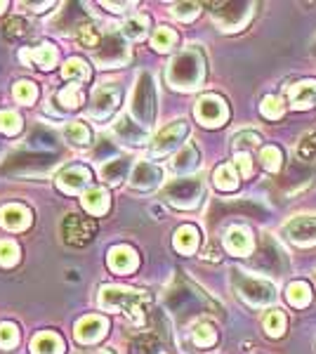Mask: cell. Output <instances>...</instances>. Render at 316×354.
Here are the masks:
<instances>
[{"label": "cell", "instance_id": "6da1fadb", "mask_svg": "<svg viewBox=\"0 0 316 354\" xmlns=\"http://www.w3.org/2000/svg\"><path fill=\"white\" fill-rule=\"evenodd\" d=\"M205 78V57L198 48H187L168 64V83L175 90L192 93Z\"/></svg>", "mask_w": 316, "mask_h": 354}, {"label": "cell", "instance_id": "7a4b0ae2", "mask_svg": "<svg viewBox=\"0 0 316 354\" xmlns=\"http://www.w3.org/2000/svg\"><path fill=\"white\" fill-rule=\"evenodd\" d=\"M100 305L106 312H123L130 322H145V314L149 307V295L145 290L125 288V286H113L106 283L100 290Z\"/></svg>", "mask_w": 316, "mask_h": 354}, {"label": "cell", "instance_id": "3957f363", "mask_svg": "<svg viewBox=\"0 0 316 354\" xmlns=\"http://www.w3.org/2000/svg\"><path fill=\"white\" fill-rule=\"evenodd\" d=\"M165 305H168L170 312H175L177 317H182V319L215 310V305H212L198 288H194L192 283H187V281H177L175 286L168 288V293H165Z\"/></svg>", "mask_w": 316, "mask_h": 354}, {"label": "cell", "instance_id": "277c9868", "mask_svg": "<svg viewBox=\"0 0 316 354\" xmlns=\"http://www.w3.org/2000/svg\"><path fill=\"white\" fill-rule=\"evenodd\" d=\"M59 158H62L59 151H43V149L17 151V153H12V156L5 158V163L0 165V173H10V175L45 173V170L55 168Z\"/></svg>", "mask_w": 316, "mask_h": 354}, {"label": "cell", "instance_id": "5b68a950", "mask_svg": "<svg viewBox=\"0 0 316 354\" xmlns=\"http://www.w3.org/2000/svg\"><path fill=\"white\" fill-rule=\"evenodd\" d=\"M130 113L142 128H151L156 121V85L151 73H140L135 85V93L130 100Z\"/></svg>", "mask_w": 316, "mask_h": 354}, {"label": "cell", "instance_id": "8992f818", "mask_svg": "<svg viewBox=\"0 0 316 354\" xmlns=\"http://www.w3.org/2000/svg\"><path fill=\"white\" fill-rule=\"evenodd\" d=\"M232 281L236 286V293L248 302L250 307H267L277 300V286L262 277H250L245 272H234Z\"/></svg>", "mask_w": 316, "mask_h": 354}, {"label": "cell", "instance_id": "52a82bcc", "mask_svg": "<svg viewBox=\"0 0 316 354\" xmlns=\"http://www.w3.org/2000/svg\"><path fill=\"white\" fill-rule=\"evenodd\" d=\"M163 196L168 198V203H172L175 208L182 210H192L196 208L203 198V182L198 177H177L165 187Z\"/></svg>", "mask_w": 316, "mask_h": 354}, {"label": "cell", "instance_id": "ba28073f", "mask_svg": "<svg viewBox=\"0 0 316 354\" xmlns=\"http://www.w3.org/2000/svg\"><path fill=\"white\" fill-rule=\"evenodd\" d=\"M93 57H95V64L100 68H116V66L128 64L130 48L120 33H106V36L102 38V43L95 48Z\"/></svg>", "mask_w": 316, "mask_h": 354}, {"label": "cell", "instance_id": "9c48e42d", "mask_svg": "<svg viewBox=\"0 0 316 354\" xmlns=\"http://www.w3.org/2000/svg\"><path fill=\"white\" fill-rule=\"evenodd\" d=\"M255 3H217L212 5V19L222 31H241L252 17Z\"/></svg>", "mask_w": 316, "mask_h": 354}, {"label": "cell", "instance_id": "30bf717a", "mask_svg": "<svg viewBox=\"0 0 316 354\" xmlns=\"http://www.w3.org/2000/svg\"><path fill=\"white\" fill-rule=\"evenodd\" d=\"M120 97H123V90L116 83H104L93 93V104L88 109V116L95 118V121H106L116 113Z\"/></svg>", "mask_w": 316, "mask_h": 354}, {"label": "cell", "instance_id": "8fae6325", "mask_svg": "<svg viewBox=\"0 0 316 354\" xmlns=\"http://www.w3.org/2000/svg\"><path fill=\"white\" fill-rule=\"evenodd\" d=\"M196 118L205 128H220V125L229 121L227 102L217 95H203L196 102Z\"/></svg>", "mask_w": 316, "mask_h": 354}, {"label": "cell", "instance_id": "7c38bea8", "mask_svg": "<svg viewBox=\"0 0 316 354\" xmlns=\"http://www.w3.org/2000/svg\"><path fill=\"white\" fill-rule=\"evenodd\" d=\"M95 220L80 218V215H68L62 222V236L68 245H88L95 236Z\"/></svg>", "mask_w": 316, "mask_h": 354}, {"label": "cell", "instance_id": "4fadbf2b", "mask_svg": "<svg viewBox=\"0 0 316 354\" xmlns=\"http://www.w3.org/2000/svg\"><path fill=\"white\" fill-rule=\"evenodd\" d=\"M187 135H189L187 121L170 123L168 128H163L156 137H154V142H151V156H165V153H170L172 149H177V147H180L182 142L187 140Z\"/></svg>", "mask_w": 316, "mask_h": 354}, {"label": "cell", "instance_id": "5bb4252c", "mask_svg": "<svg viewBox=\"0 0 316 354\" xmlns=\"http://www.w3.org/2000/svg\"><path fill=\"white\" fill-rule=\"evenodd\" d=\"M255 267L269 274H284L288 270V260H286L284 250L279 248V243H274L272 239H264V243L255 253Z\"/></svg>", "mask_w": 316, "mask_h": 354}, {"label": "cell", "instance_id": "9a60e30c", "mask_svg": "<svg viewBox=\"0 0 316 354\" xmlns=\"http://www.w3.org/2000/svg\"><path fill=\"white\" fill-rule=\"evenodd\" d=\"M90 182H93V173L83 165H71L64 173L57 175V187L64 194H80L83 189H88Z\"/></svg>", "mask_w": 316, "mask_h": 354}, {"label": "cell", "instance_id": "2e32d148", "mask_svg": "<svg viewBox=\"0 0 316 354\" xmlns=\"http://www.w3.org/2000/svg\"><path fill=\"white\" fill-rule=\"evenodd\" d=\"M106 330H109L106 319L97 317V314H90V317H83L80 322H76V330H73V335H76L78 342L90 345V342H97V340L104 338Z\"/></svg>", "mask_w": 316, "mask_h": 354}, {"label": "cell", "instance_id": "e0dca14e", "mask_svg": "<svg viewBox=\"0 0 316 354\" xmlns=\"http://www.w3.org/2000/svg\"><path fill=\"white\" fill-rule=\"evenodd\" d=\"M286 236L297 245H316V218L300 215L286 225Z\"/></svg>", "mask_w": 316, "mask_h": 354}, {"label": "cell", "instance_id": "ac0fdd59", "mask_svg": "<svg viewBox=\"0 0 316 354\" xmlns=\"http://www.w3.org/2000/svg\"><path fill=\"white\" fill-rule=\"evenodd\" d=\"M224 248L229 250L232 255H250L252 250H255V239H252V234L248 227H229L227 234H224Z\"/></svg>", "mask_w": 316, "mask_h": 354}, {"label": "cell", "instance_id": "d6986e66", "mask_svg": "<svg viewBox=\"0 0 316 354\" xmlns=\"http://www.w3.org/2000/svg\"><path fill=\"white\" fill-rule=\"evenodd\" d=\"M163 182V168L156 163H149V161H142L135 165L132 170V177H130V185L132 189H154Z\"/></svg>", "mask_w": 316, "mask_h": 354}, {"label": "cell", "instance_id": "ffe728a7", "mask_svg": "<svg viewBox=\"0 0 316 354\" xmlns=\"http://www.w3.org/2000/svg\"><path fill=\"white\" fill-rule=\"evenodd\" d=\"M106 262H109V270L111 272L130 274L137 270V265H140V255H137L130 245H113V248L109 250Z\"/></svg>", "mask_w": 316, "mask_h": 354}, {"label": "cell", "instance_id": "44dd1931", "mask_svg": "<svg viewBox=\"0 0 316 354\" xmlns=\"http://www.w3.org/2000/svg\"><path fill=\"white\" fill-rule=\"evenodd\" d=\"M31 225V213L24 205H17V203H10V205H3L0 208V227L3 230H10V232H21Z\"/></svg>", "mask_w": 316, "mask_h": 354}, {"label": "cell", "instance_id": "7402d4cb", "mask_svg": "<svg viewBox=\"0 0 316 354\" xmlns=\"http://www.w3.org/2000/svg\"><path fill=\"white\" fill-rule=\"evenodd\" d=\"M57 59H59V55H57V50L50 43H43V45H38V48L21 53V62H26V64L31 62V64H36L38 68H43V71H50V68L57 64Z\"/></svg>", "mask_w": 316, "mask_h": 354}, {"label": "cell", "instance_id": "603a6c76", "mask_svg": "<svg viewBox=\"0 0 316 354\" xmlns=\"http://www.w3.org/2000/svg\"><path fill=\"white\" fill-rule=\"evenodd\" d=\"M132 168V161L128 156H116L111 158V161H106L104 165L100 168V177L109 185H118L120 180H125Z\"/></svg>", "mask_w": 316, "mask_h": 354}, {"label": "cell", "instance_id": "cb8c5ba5", "mask_svg": "<svg viewBox=\"0 0 316 354\" xmlns=\"http://www.w3.org/2000/svg\"><path fill=\"white\" fill-rule=\"evenodd\" d=\"M198 243H201V234L194 225H182L180 230L175 232V239H172L175 250L177 253H185V255L196 253Z\"/></svg>", "mask_w": 316, "mask_h": 354}, {"label": "cell", "instance_id": "d4e9b609", "mask_svg": "<svg viewBox=\"0 0 316 354\" xmlns=\"http://www.w3.org/2000/svg\"><path fill=\"white\" fill-rule=\"evenodd\" d=\"M113 133L120 137V142L125 145H145L147 142V128H142L140 123H132L130 118H120V121L113 125Z\"/></svg>", "mask_w": 316, "mask_h": 354}, {"label": "cell", "instance_id": "484cf974", "mask_svg": "<svg viewBox=\"0 0 316 354\" xmlns=\"http://www.w3.org/2000/svg\"><path fill=\"white\" fill-rule=\"evenodd\" d=\"M316 100V81H300L290 88L292 109H309Z\"/></svg>", "mask_w": 316, "mask_h": 354}, {"label": "cell", "instance_id": "4316f807", "mask_svg": "<svg viewBox=\"0 0 316 354\" xmlns=\"http://www.w3.org/2000/svg\"><path fill=\"white\" fill-rule=\"evenodd\" d=\"M31 352L33 354H64V340L59 338L53 330L38 333L31 340Z\"/></svg>", "mask_w": 316, "mask_h": 354}, {"label": "cell", "instance_id": "83f0119b", "mask_svg": "<svg viewBox=\"0 0 316 354\" xmlns=\"http://www.w3.org/2000/svg\"><path fill=\"white\" fill-rule=\"evenodd\" d=\"M198 163H201V156H198L196 147H194V145H185L180 151L175 153V158H172L170 165H172V170H175V173L185 175V173H192V170H196Z\"/></svg>", "mask_w": 316, "mask_h": 354}, {"label": "cell", "instance_id": "f1b7e54d", "mask_svg": "<svg viewBox=\"0 0 316 354\" xmlns=\"http://www.w3.org/2000/svg\"><path fill=\"white\" fill-rule=\"evenodd\" d=\"M109 192L102 189V187H93L88 194H83V208L88 210L90 215H104L109 210Z\"/></svg>", "mask_w": 316, "mask_h": 354}, {"label": "cell", "instance_id": "f546056e", "mask_svg": "<svg viewBox=\"0 0 316 354\" xmlns=\"http://www.w3.org/2000/svg\"><path fill=\"white\" fill-rule=\"evenodd\" d=\"M312 286H309L307 281H295L290 283L288 290H286V300L290 302L292 307H297V310H302V307H307L309 302H312Z\"/></svg>", "mask_w": 316, "mask_h": 354}, {"label": "cell", "instance_id": "4dcf8cb0", "mask_svg": "<svg viewBox=\"0 0 316 354\" xmlns=\"http://www.w3.org/2000/svg\"><path fill=\"white\" fill-rule=\"evenodd\" d=\"M212 180H215L217 189H222V192H234L239 187V173L232 163L220 165V168L215 170V175H212Z\"/></svg>", "mask_w": 316, "mask_h": 354}, {"label": "cell", "instance_id": "1f68e13d", "mask_svg": "<svg viewBox=\"0 0 316 354\" xmlns=\"http://www.w3.org/2000/svg\"><path fill=\"white\" fill-rule=\"evenodd\" d=\"M147 28H149V19L145 15H135L130 19H125V24L120 26V36L130 38V41H142L147 36Z\"/></svg>", "mask_w": 316, "mask_h": 354}, {"label": "cell", "instance_id": "d6a6232c", "mask_svg": "<svg viewBox=\"0 0 316 354\" xmlns=\"http://www.w3.org/2000/svg\"><path fill=\"white\" fill-rule=\"evenodd\" d=\"M158 350H160V340L154 333H140L128 345L130 354H158Z\"/></svg>", "mask_w": 316, "mask_h": 354}, {"label": "cell", "instance_id": "836d02e7", "mask_svg": "<svg viewBox=\"0 0 316 354\" xmlns=\"http://www.w3.org/2000/svg\"><path fill=\"white\" fill-rule=\"evenodd\" d=\"M62 76L68 78V81L83 83L90 78V68L83 59H80V57H71V59H66L64 66H62Z\"/></svg>", "mask_w": 316, "mask_h": 354}, {"label": "cell", "instance_id": "e575fe53", "mask_svg": "<svg viewBox=\"0 0 316 354\" xmlns=\"http://www.w3.org/2000/svg\"><path fill=\"white\" fill-rule=\"evenodd\" d=\"M76 38L85 48H97V45L102 43V31L95 21H83V24L76 28Z\"/></svg>", "mask_w": 316, "mask_h": 354}, {"label": "cell", "instance_id": "d590c367", "mask_svg": "<svg viewBox=\"0 0 316 354\" xmlns=\"http://www.w3.org/2000/svg\"><path fill=\"white\" fill-rule=\"evenodd\" d=\"M151 45H154V50H158V53H170V50L177 45V33L172 31L170 26H158L151 38Z\"/></svg>", "mask_w": 316, "mask_h": 354}, {"label": "cell", "instance_id": "8d00e7d4", "mask_svg": "<svg viewBox=\"0 0 316 354\" xmlns=\"http://www.w3.org/2000/svg\"><path fill=\"white\" fill-rule=\"evenodd\" d=\"M286 326H288V319L281 310H272L264 317V330H267L272 338H281L286 333Z\"/></svg>", "mask_w": 316, "mask_h": 354}, {"label": "cell", "instance_id": "74e56055", "mask_svg": "<svg viewBox=\"0 0 316 354\" xmlns=\"http://www.w3.org/2000/svg\"><path fill=\"white\" fill-rule=\"evenodd\" d=\"M281 161H284V156H281V149H277V147H262L260 149V163L269 173H279Z\"/></svg>", "mask_w": 316, "mask_h": 354}, {"label": "cell", "instance_id": "f35d334b", "mask_svg": "<svg viewBox=\"0 0 316 354\" xmlns=\"http://www.w3.org/2000/svg\"><path fill=\"white\" fill-rule=\"evenodd\" d=\"M297 158L304 163H312L316 161V130L314 133H307L297 145Z\"/></svg>", "mask_w": 316, "mask_h": 354}, {"label": "cell", "instance_id": "ab89813d", "mask_svg": "<svg viewBox=\"0 0 316 354\" xmlns=\"http://www.w3.org/2000/svg\"><path fill=\"white\" fill-rule=\"evenodd\" d=\"M64 137L71 142V145H88V142H90V130H88V125L76 121V123H68L64 128Z\"/></svg>", "mask_w": 316, "mask_h": 354}, {"label": "cell", "instance_id": "60d3db41", "mask_svg": "<svg viewBox=\"0 0 316 354\" xmlns=\"http://www.w3.org/2000/svg\"><path fill=\"white\" fill-rule=\"evenodd\" d=\"M262 116L264 118H269V121H277V118L284 116V100L277 95H269V97H264L262 100Z\"/></svg>", "mask_w": 316, "mask_h": 354}, {"label": "cell", "instance_id": "b9f144b4", "mask_svg": "<svg viewBox=\"0 0 316 354\" xmlns=\"http://www.w3.org/2000/svg\"><path fill=\"white\" fill-rule=\"evenodd\" d=\"M15 100L19 104H33L38 100V90L31 81H19L15 85Z\"/></svg>", "mask_w": 316, "mask_h": 354}, {"label": "cell", "instance_id": "7bdbcfd3", "mask_svg": "<svg viewBox=\"0 0 316 354\" xmlns=\"http://www.w3.org/2000/svg\"><path fill=\"white\" fill-rule=\"evenodd\" d=\"M194 342H196L198 347H210L217 342V330L210 326V324H198L196 328H194Z\"/></svg>", "mask_w": 316, "mask_h": 354}, {"label": "cell", "instance_id": "ee69618b", "mask_svg": "<svg viewBox=\"0 0 316 354\" xmlns=\"http://www.w3.org/2000/svg\"><path fill=\"white\" fill-rule=\"evenodd\" d=\"M260 142H262L260 135L252 133V130H245V133H239L236 137H234V149L248 153V149H257Z\"/></svg>", "mask_w": 316, "mask_h": 354}, {"label": "cell", "instance_id": "f6af8a7d", "mask_svg": "<svg viewBox=\"0 0 316 354\" xmlns=\"http://www.w3.org/2000/svg\"><path fill=\"white\" fill-rule=\"evenodd\" d=\"M19 260V245L15 241H0V267H12Z\"/></svg>", "mask_w": 316, "mask_h": 354}, {"label": "cell", "instance_id": "bcb514c9", "mask_svg": "<svg viewBox=\"0 0 316 354\" xmlns=\"http://www.w3.org/2000/svg\"><path fill=\"white\" fill-rule=\"evenodd\" d=\"M19 342V330L15 324H0V350H12Z\"/></svg>", "mask_w": 316, "mask_h": 354}, {"label": "cell", "instance_id": "7dc6e473", "mask_svg": "<svg viewBox=\"0 0 316 354\" xmlns=\"http://www.w3.org/2000/svg\"><path fill=\"white\" fill-rule=\"evenodd\" d=\"M0 130L5 135H17L21 130V116L17 111H0Z\"/></svg>", "mask_w": 316, "mask_h": 354}, {"label": "cell", "instance_id": "c3c4849f", "mask_svg": "<svg viewBox=\"0 0 316 354\" xmlns=\"http://www.w3.org/2000/svg\"><path fill=\"white\" fill-rule=\"evenodd\" d=\"M198 12H201V5L198 3H177L175 8H172V15H175L180 21L196 19Z\"/></svg>", "mask_w": 316, "mask_h": 354}, {"label": "cell", "instance_id": "681fc988", "mask_svg": "<svg viewBox=\"0 0 316 354\" xmlns=\"http://www.w3.org/2000/svg\"><path fill=\"white\" fill-rule=\"evenodd\" d=\"M59 102L66 106V109H76V106H80V85H66L64 90L59 93Z\"/></svg>", "mask_w": 316, "mask_h": 354}, {"label": "cell", "instance_id": "f907efd6", "mask_svg": "<svg viewBox=\"0 0 316 354\" xmlns=\"http://www.w3.org/2000/svg\"><path fill=\"white\" fill-rule=\"evenodd\" d=\"M28 21L21 19V17H12V19H8V24H5V33L8 36H26L28 33Z\"/></svg>", "mask_w": 316, "mask_h": 354}, {"label": "cell", "instance_id": "816d5d0a", "mask_svg": "<svg viewBox=\"0 0 316 354\" xmlns=\"http://www.w3.org/2000/svg\"><path fill=\"white\" fill-rule=\"evenodd\" d=\"M234 163L239 165L241 177H250V175H252V158H250V153L239 151V153H236V161H234Z\"/></svg>", "mask_w": 316, "mask_h": 354}, {"label": "cell", "instance_id": "f5cc1de1", "mask_svg": "<svg viewBox=\"0 0 316 354\" xmlns=\"http://www.w3.org/2000/svg\"><path fill=\"white\" fill-rule=\"evenodd\" d=\"M109 156H116V147L109 140H102V145L95 149V158H102V161H109Z\"/></svg>", "mask_w": 316, "mask_h": 354}, {"label": "cell", "instance_id": "db71d44e", "mask_svg": "<svg viewBox=\"0 0 316 354\" xmlns=\"http://www.w3.org/2000/svg\"><path fill=\"white\" fill-rule=\"evenodd\" d=\"M130 5H135V3H104V8H109L111 12H123V8H130Z\"/></svg>", "mask_w": 316, "mask_h": 354}, {"label": "cell", "instance_id": "11a10c76", "mask_svg": "<svg viewBox=\"0 0 316 354\" xmlns=\"http://www.w3.org/2000/svg\"><path fill=\"white\" fill-rule=\"evenodd\" d=\"M24 8H36V12H43V8H53V3H38V5L24 3Z\"/></svg>", "mask_w": 316, "mask_h": 354}, {"label": "cell", "instance_id": "9f6ffc18", "mask_svg": "<svg viewBox=\"0 0 316 354\" xmlns=\"http://www.w3.org/2000/svg\"><path fill=\"white\" fill-rule=\"evenodd\" d=\"M5 8H8V3H5V0H0V12H3Z\"/></svg>", "mask_w": 316, "mask_h": 354}, {"label": "cell", "instance_id": "6f0895ef", "mask_svg": "<svg viewBox=\"0 0 316 354\" xmlns=\"http://www.w3.org/2000/svg\"><path fill=\"white\" fill-rule=\"evenodd\" d=\"M85 354H111V352H85Z\"/></svg>", "mask_w": 316, "mask_h": 354}]
</instances>
